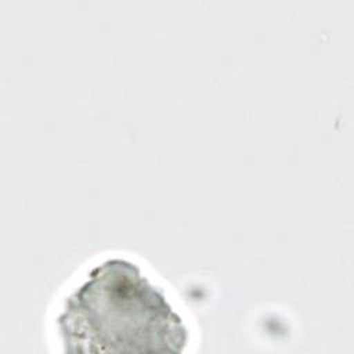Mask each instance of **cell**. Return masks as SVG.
<instances>
[{"mask_svg":"<svg viewBox=\"0 0 354 354\" xmlns=\"http://www.w3.org/2000/svg\"><path fill=\"white\" fill-rule=\"evenodd\" d=\"M68 353H181L183 318L140 267L112 257L93 267L57 317Z\"/></svg>","mask_w":354,"mask_h":354,"instance_id":"6da1fadb","label":"cell"}]
</instances>
